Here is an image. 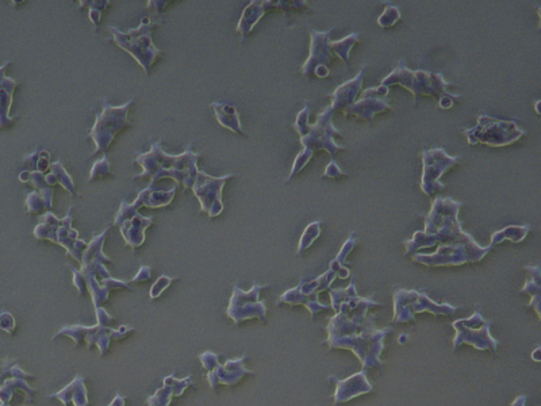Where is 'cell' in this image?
Here are the masks:
<instances>
[{
	"label": "cell",
	"mask_w": 541,
	"mask_h": 406,
	"mask_svg": "<svg viewBox=\"0 0 541 406\" xmlns=\"http://www.w3.org/2000/svg\"><path fill=\"white\" fill-rule=\"evenodd\" d=\"M329 74H331V72H329V68H328V67H324V65L318 67V68L314 71V76H317V78H319V79L328 78Z\"/></svg>",
	"instance_id": "c3c4849f"
},
{
	"label": "cell",
	"mask_w": 541,
	"mask_h": 406,
	"mask_svg": "<svg viewBox=\"0 0 541 406\" xmlns=\"http://www.w3.org/2000/svg\"><path fill=\"white\" fill-rule=\"evenodd\" d=\"M464 135L469 145L483 144L491 148H501L515 144L525 135L515 121H502L489 115L478 117V125L465 129Z\"/></svg>",
	"instance_id": "8fae6325"
},
{
	"label": "cell",
	"mask_w": 541,
	"mask_h": 406,
	"mask_svg": "<svg viewBox=\"0 0 541 406\" xmlns=\"http://www.w3.org/2000/svg\"><path fill=\"white\" fill-rule=\"evenodd\" d=\"M490 326L491 321L486 320L479 310H476L468 319H459L453 321L452 328L456 332L453 337V351H456L463 344H469L478 351L490 350L495 353L499 343L491 336Z\"/></svg>",
	"instance_id": "5bb4252c"
},
{
	"label": "cell",
	"mask_w": 541,
	"mask_h": 406,
	"mask_svg": "<svg viewBox=\"0 0 541 406\" xmlns=\"http://www.w3.org/2000/svg\"><path fill=\"white\" fill-rule=\"evenodd\" d=\"M539 105H540V101H538L536 102V105H535V108H536V112L540 115V110H539Z\"/></svg>",
	"instance_id": "db71d44e"
},
{
	"label": "cell",
	"mask_w": 541,
	"mask_h": 406,
	"mask_svg": "<svg viewBox=\"0 0 541 406\" xmlns=\"http://www.w3.org/2000/svg\"><path fill=\"white\" fill-rule=\"evenodd\" d=\"M329 293L335 312L326 326L329 348L351 350L359 357L363 370L379 369L383 364L381 355L385 350V339L392 329L376 328V316H368V310L381 307L382 303L374 301V297L358 296L355 282L347 289H331Z\"/></svg>",
	"instance_id": "7a4b0ae2"
},
{
	"label": "cell",
	"mask_w": 541,
	"mask_h": 406,
	"mask_svg": "<svg viewBox=\"0 0 541 406\" xmlns=\"http://www.w3.org/2000/svg\"><path fill=\"white\" fill-rule=\"evenodd\" d=\"M319 235H321V222L319 221L311 222L309 226L305 229V232L299 240L297 255H302L306 249H309L313 243L319 237Z\"/></svg>",
	"instance_id": "d590c367"
},
{
	"label": "cell",
	"mask_w": 541,
	"mask_h": 406,
	"mask_svg": "<svg viewBox=\"0 0 541 406\" xmlns=\"http://www.w3.org/2000/svg\"><path fill=\"white\" fill-rule=\"evenodd\" d=\"M356 244H358V237H356L355 233H352V235L349 236V239L344 243L342 248L340 249V252H338V255L335 256V259H333V260L331 262L329 269L335 271L337 278H340V279H347V278H349V273H351V272L347 269V266H349L348 262H347V257H348V255L355 249Z\"/></svg>",
	"instance_id": "d6a6232c"
},
{
	"label": "cell",
	"mask_w": 541,
	"mask_h": 406,
	"mask_svg": "<svg viewBox=\"0 0 541 406\" xmlns=\"http://www.w3.org/2000/svg\"><path fill=\"white\" fill-rule=\"evenodd\" d=\"M110 4L108 0H95V1H80V7H88L90 8V21L92 22L94 28L98 30V27L101 25V21H102V12L107 8V6Z\"/></svg>",
	"instance_id": "8d00e7d4"
},
{
	"label": "cell",
	"mask_w": 541,
	"mask_h": 406,
	"mask_svg": "<svg viewBox=\"0 0 541 406\" xmlns=\"http://www.w3.org/2000/svg\"><path fill=\"white\" fill-rule=\"evenodd\" d=\"M69 270L72 271V273H74V285L78 287V294L81 296V294L84 293V290H85L84 279H83V276H81L80 271L76 270V269H74V267H69Z\"/></svg>",
	"instance_id": "bcb514c9"
},
{
	"label": "cell",
	"mask_w": 541,
	"mask_h": 406,
	"mask_svg": "<svg viewBox=\"0 0 541 406\" xmlns=\"http://www.w3.org/2000/svg\"><path fill=\"white\" fill-rule=\"evenodd\" d=\"M381 85L387 88L392 85L405 87L414 95V103H418L421 96H435L438 101V108L444 110L452 108L462 99L460 95H452L447 91V87L451 85V83L445 81L441 74H432L422 69L412 71L403 60L398 61L395 69L387 75Z\"/></svg>",
	"instance_id": "8992f818"
},
{
	"label": "cell",
	"mask_w": 541,
	"mask_h": 406,
	"mask_svg": "<svg viewBox=\"0 0 541 406\" xmlns=\"http://www.w3.org/2000/svg\"><path fill=\"white\" fill-rule=\"evenodd\" d=\"M157 24L158 22L153 21L152 17H145L142 18L140 26L130 28L128 31H121L114 26L108 27L113 33V41L121 49L131 54L147 75H149L152 65L161 53V51L156 48L152 40V33Z\"/></svg>",
	"instance_id": "52a82bcc"
},
{
	"label": "cell",
	"mask_w": 541,
	"mask_h": 406,
	"mask_svg": "<svg viewBox=\"0 0 541 406\" xmlns=\"http://www.w3.org/2000/svg\"><path fill=\"white\" fill-rule=\"evenodd\" d=\"M192 384V378L176 379L174 375L164 378V386L158 389L155 396L148 397V406H169L174 397H181L184 390Z\"/></svg>",
	"instance_id": "4316f807"
},
{
	"label": "cell",
	"mask_w": 541,
	"mask_h": 406,
	"mask_svg": "<svg viewBox=\"0 0 541 406\" xmlns=\"http://www.w3.org/2000/svg\"><path fill=\"white\" fill-rule=\"evenodd\" d=\"M365 71H367V65L361 68L360 72L352 81H347L335 88V92L332 94L333 101L331 105L335 110V112L344 111L345 108L352 106L358 101V95L360 94L363 88Z\"/></svg>",
	"instance_id": "d4e9b609"
},
{
	"label": "cell",
	"mask_w": 541,
	"mask_h": 406,
	"mask_svg": "<svg viewBox=\"0 0 541 406\" xmlns=\"http://www.w3.org/2000/svg\"><path fill=\"white\" fill-rule=\"evenodd\" d=\"M233 178V174L215 178L208 175L205 171L198 172L191 189L201 203L202 213H205L210 218H215L224 212L222 189L226 182Z\"/></svg>",
	"instance_id": "9a60e30c"
},
{
	"label": "cell",
	"mask_w": 541,
	"mask_h": 406,
	"mask_svg": "<svg viewBox=\"0 0 541 406\" xmlns=\"http://www.w3.org/2000/svg\"><path fill=\"white\" fill-rule=\"evenodd\" d=\"M51 167V153L48 151H44V149H40V155H38V159L35 162V169L37 172H41V174H45Z\"/></svg>",
	"instance_id": "b9f144b4"
},
{
	"label": "cell",
	"mask_w": 541,
	"mask_h": 406,
	"mask_svg": "<svg viewBox=\"0 0 541 406\" xmlns=\"http://www.w3.org/2000/svg\"><path fill=\"white\" fill-rule=\"evenodd\" d=\"M152 223L153 217L141 216L126 201L121 202L119 210L114 217V225L119 228L125 243L133 249H137L145 243V230L152 226Z\"/></svg>",
	"instance_id": "ac0fdd59"
},
{
	"label": "cell",
	"mask_w": 541,
	"mask_h": 406,
	"mask_svg": "<svg viewBox=\"0 0 541 406\" xmlns=\"http://www.w3.org/2000/svg\"><path fill=\"white\" fill-rule=\"evenodd\" d=\"M175 280V278H169L167 275H161L157 280L155 282V285L152 286L151 291H149V297L151 299H156V298L160 297L169 286L171 283Z\"/></svg>",
	"instance_id": "60d3db41"
},
{
	"label": "cell",
	"mask_w": 541,
	"mask_h": 406,
	"mask_svg": "<svg viewBox=\"0 0 541 406\" xmlns=\"http://www.w3.org/2000/svg\"><path fill=\"white\" fill-rule=\"evenodd\" d=\"M210 108H213L215 119L218 121V124L222 128L231 130L235 135H245L244 130H242L240 114H238V110L235 106L229 105V103L214 102V103H210Z\"/></svg>",
	"instance_id": "f1b7e54d"
},
{
	"label": "cell",
	"mask_w": 541,
	"mask_h": 406,
	"mask_svg": "<svg viewBox=\"0 0 541 406\" xmlns=\"http://www.w3.org/2000/svg\"><path fill=\"white\" fill-rule=\"evenodd\" d=\"M110 174H111V164H110L107 155H104L101 160L94 162V165L91 168V174H90V182L103 179Z\"/></svg>",
	"instance_id": "f35d334b"
},
{
	"label": "cell",
	"mask_w": 541,
	"mask_h": 406,
	"mask_svg": "<svg viewBox=\"0 0 541 406\" xmlns=\"http://www.w3.org/2000/svg\"><path fill=\"white\" fill-rule=\"evenodd\" d=\"M97 310V319H98V325L97 326H83V325H68L61 328L54 336L53 340H56L58 336H68L76 341V346H80L81 341L87 343L88 348H92L94 344L99 347L101 355H104L108 351L111 340H122L130 335L134 329L121 325L118 329H111L108 324L114 321V317L110 316L106 309L98 307Z\"/></svg>",
	"instance_id": "ba28073f"
},
{
	"label": "cell",
	"mask_w": 541,
	"mask_h": 406,
	"mask_svg": "<svg viewBox=\"0 0 541 406\" xmlns=\"http://www.w3.org/2000/svg\"><path fill=\"white\" fill-rule=\"evenodd\" d=\"M201 156L202 153H195L191 145L181 155H168L160 142H152L149 152L138 153L134 159V162L142 168V172L135 175L134 179H149V186H155L158 180L169 178L181 185L183 191H187L192 187L199 172L198 160Z\"/></svg>",
	"instance_id": "3957f363"
},
{
	"label": "cell",
	"mask_w": 541,
	"mask_h": 406,
	"mask_svg": "<svg viewBox=\"0 0 541 406\" xmlns=\"http://www.w3.org/2000/svg\"><path fill=\"white\" fill-rule=\"evenodd\" d=\"M26 208L28 214H40V213L48 212L45 199L37 189L27 194Z\"/></svg>",
	"instance_id": "74e56055"
},
{
	"label": "cell",
	"mask_w": 541,
	"mask_h": 406,
	"mask_svg": "<svg viewBox=\"0 0 541 406\" xmlns=\"http://www.w3.org/2000/svg\"><path fill=\"white\" fill-rule=\"evenodd\" d=\"M341 176H347V174L340 168V165L337 164L335 159L332 162L328 164L325 172H324V178H331V179H338Z\"/></svg>",
	"instance_id": "7bdbcfd3"
},
{
	"label": "cell",
	"mask_w": 541,
	"mask_h": 406,
	"mask_svg": "<svg viewBox=\"0 0 541 406\" xmlns=\"http://www.w3.org/2000/svg\"><path fill=\"white\" fill-rule=\"evenodd\" d=\"M408 340H409V335H405V333H402V335L398 337V343H399V344H406Z\"/></svg>",
	"instance_id": "f5cc1de1"
},
{
	"label": "cell",
	"mask_w": 541,
	"mask_h": 406,
	"mask_svg": "<svg viewBox=\"0 0 541 406\" xmlns=\"http://www.w3.org/2000/svg\"><path fill=\"white\" fill-rule=\"evenodd\" d=\"M151 272H152L151 267H148V266H142V267L140 269V271L137 272L135 278H133V280H131V282H137V283L147 282V280H149V279H151Z\"/></svg>",
	"instance_id": "f6af8a7d"
},
{
	"label": "cell",
	"mask_w": 541,
	"mask_h": 406,
	"mask_svg": "<svg viewBox=\"0 0 541 406\" xmlns=\"http://www.w3.org/2000/svg\"><path fill=\"white\" fill-rule=\"evenodd\" d=\"M51 175L56 179V183L60 185L63 189H67L71 195L76 196V189H75V183H74V179L72 176L67 172V169L64 168V164L61 160H57V162H52L51 164Z\"/></svg>",
	"instance_id": "836d02e7"
},
{
	"label": "cell",
	"mask_w": 541,
	"mask_h": 406,
	"mask_svg": "<svg viewBox=\"0 0 541 406\" xmlns=\"http://www.w3.org/2000/svg\"><path fill=\"white\" fill-rule=\"evenodd\" d=\"M331 34L332 30L328 31H317L311 30V42H310L309 58L302 67V74L305 76H314V71L324 65L329 67V64L335 60V54L331 51Z\"/></svg>",
	"instance_id": "44dd1931"
},
{
	"label": "cell",
	"mask_w": 541,
	"mask_h": 406,
	"mask_svg": "<svg viewBox=\"0 0 541 406\" xmlns=\"http://www.w3.org/2000/svg\"><path fill=\"white\" fill-rule=\"evenodd\" d=\"M269 287L268 285L260 286L258 283L253 285V287L249 291H242L238 285L233 289L231 303L226 309V314L232 319L237 325L251 320V319H267V306L265 301L260 299V293L263 289Z\"/></svg>",
	"instance_id": "e0dca14e"
},
{
	"label": "cell",
	"mask_w": 541,
	"mask_h": 406,
	"mask_svg": "<svg viewBox=\"0 0 541 406\" xmlns=\"http://www.w3.org/2000/svg\"><path fill=\"white\" fill-rule=\"evenodd\" d=\"M401 19V10L397 6H387L385 12L378 18L379 26L387 28L394 26Z\"/></svg>",
	"instance_id": "ab89813d"
},
{
	"label": "cell",
	"mask_w": 541,
	"mask_h": 406,
	"mask_svg": "<svg viewBox=\"0 0 541 406\" xmlns=\"http://www.w3.org/2000/svg\"><path fill=\"white\" fill-rule=\"evenodd\" d=\"M247 359H248V355H244L238 359L228 360L224 366L218 362L206 375L213 391H217V387L219 384L233 386V384H237L242 379V377L253 375V371L247 370L244 366Z\"/></svg>",
	"instance_id": "7402d4cb"
},
{
	"label": "cell",
	"mask_w": 541,
	"mask_h": 406,
	"mask_svg": "<svg viewBox=\"0 0 541 406\" xmlns=\"http://www.w3.org/2000/svg\"><path fill=\"white\" fill-rule=\"evenodd\" d=\"M8 65H11V61L0 65V130L13 125L18 119V117H11L10 111L13 106L14 92L19 81L6 76V69Z\"/></svg>",
	"instance_id": "cb8c5ba5"
},
{
	"label": "cell",
	"mask_w": 541,
	"mask_h": 406,
	"mask_svg": "<svg viewBox=\"0 0 541 406\" xmlns=\"http://www.w3.org/2000/svg\"><path fill=\"white\" fill-rule=\"evenodd\" d=\"M135 98H131L128 103L122 106H111L107 101L103 102L102 112L97 114L95 124L88 137L94 139L95 149L92 155L106 152L119 132L129 126V112Z\"/></svg>",
	"instance_id": "7c38bea8"
},
{
	"label": "cell",
	"mask_w": 541,
	"mask_h": 406,
	"mask_svg": "<svg viewBox=\"0 0 541 406\" xmlns=\"http://www.w3.org/2000/svg\"><path fill=\"white\" fill-rule=\"evenodd\" d=\"M394 317L397 324H405L414 320L418 313H432L433 316H452L458 312V306L451 303H438L425 293L417 290H395L394 296Z\"/></svg>",
	"instance_id": "30bf717a"
},
{
	"label": "cell",
	"mask_w": 541,
	"mask_h": 406,
	"mask_svg": "<svg viewBox=\"0 0 541 406\" xmlns=\"http://www.w3.org/2000/svg\"><path fill=\"white\" fill-rule=\"evenodd\" d=\"M72 208L68 214L61 219L54 216L52 212H47L41 217V222L34 228L33 235L38 240H49L65 248L68 255L80 263L88 244L78 239V232L72 228Z\"/></svg>",
	"instance_id": "9c48e42d"
},
{
	"label": "cell",
	"mask_w": 541,
	"mask_h": 406,
	"mask_svg": "<svg viewBox=\"0 0 541 406\" xmlns=\"http://www.w3.org/2000/svg\"><path fill=\"white\" fill-rule=\"evenodd\" d=\"M529 232H531V225H510V226H508L502 230L494 232L491 235L490 246L492 248V246L503 243V242H508V240L515 244L521 243L528 236Z\"/></svg>",
	"instance_id": "1f68e13d"
},
{
	"label": "cell",
	"mask_w": 541,
	"mask_h": 406,
	"mask_svg": "<svg viewBox=\"0 0 541 406\" xmlns=\"http://www.w3.org/2000/svg\"><path fill=\"white\" fill-rule=\"evenodd\" d=\"M540 353H541V347H538L535 351H533V353H532V360H535V362H541V357H540Z\"/></svg>",
	"instance_id": "816d5d0a"
},
{
	"label": "cell",
	"mask_w": 541,
	"mask_h": 406,
	"mask_svg": "<svg viewBox=\"0 0 541 406\" xmlns=\"http://www.w3.org/2000/svg\"><path fill=\"white\" fill-rule=\"evenodd\" d=\"M388 92H390V88H387L385 85L367 88L365 91L360 92L361 98L359 101H356L352 106H349L342 111L345 118L356 117L359 119H365L368 122H372L376 114L391 110V106L387 101Z\"/></svg>",
	"instance_id": "ffe728a7"
},
{
	"label": "cell",
	"mask_w": 541,
	"mask_h": 406,
	"mask_svg": "<svg viewBox=\"0 0 541 406\" xmlns=\"http://www.w3.org/2000/svg\"><path fill=\"white\" fill-rule=\"evenodd\" d=\"M525 271L528 272L526 282L524 287L519 290L531 297V302L526 305L538 313L539 320H541V269L540 266H526Z\"/></svg>",
	"instance_id": "f546056e"
},
{
	"label": "cell",
	"mask_w": 541,
	"mask_h": 406,
	"mask_svg": "<svg viewBox=\"0 0 541 406\" xmlns=\"http://www.w3.org/2000/svg\"><path fill=\"white\" fill-rule=\"evenodd\" d=\"M167 4H168V1H158V0H152V1H148L147 7H148V8H153V10L156 11V14H157V15H160V14H163V10L167 7Z\"/></svg>",
	"instance_id": "7dc6e473"
},
{
	"label": "cell",
	"mask_w": 541,
	"mask_h": 406,
	"mask_svg": "<svg viewBox=\"0 0 541 406\" xmlns=\"http://www.w3.org/2000/svg\"><path fill=\"white\" fill-rule=\"evenodd\" d=\"M526 400H528V397H526V396H518V397L515 398V401H513L512 406H525V404H526Z\"/></svg>",
	"instance_id": "f907efd6"
},
{
	"label": "cell",
	"mask_w": 541,
	"mask_h": 406,
	"mask_svg": "<svg viewBox=\"0 0 541 406\" xmlns=\"http://www.w3.org/2000/svg\"><path fill=\"white\" fill-rule=\"evenodd\" d=\"M329 379L335 380V396H333L335 405L348 403L352 398H356L359 396L372 391V384L367 378L365 370H361L349 378L337 379L335 377H331Z\"/></svg>",
	"instance_id": "603a6c76"
},
{
	"label": "cell",
	"mask_w": 541,
	"mask_h": 406,
	"mask_svg": "<svg viewBox=\"0 0 541 406\" xmlns=\"http://www.w3.org/2000/svg\"><path fill=\"white\" fill-rule=\"evenodd\" d=\"M335 278H337L335 271L329 269L313 280L305 279L297 287L287 290L284 294H282L276 305H282V303L294 305V306L303 305L309 310L311 319L314 320L321 310H328L332 307L331 303L319 302L318 296L322 291L331 290V286L335 282Z\"/></svg>",
	"instance_id": "4fadbf2b"
},
{
	"label": "cell",
	"mask_w": 541,
	"mask_h": 406,
	"mask_svg": "<svg viewBox=\"0 0 541 406\" xmlns=\"http://www.w3.org/2000/svg\"><path fill=\"white\" fill-rule=\"evenodd\" d=\"M462 202L452 198L435 199L431 213L425 217V230H417L405 242V253L415 263L428 267H452L481 262L491 246H482L464 232L459 212Z\"/></svg>",
	"instance_id": "6da1fadb"
},
{
	"label": "cell",
	"mask_w": 541,
	"mask_h": 406,
	"mask_svg": "<svg viewBox=\"0 0 541 406\" xmlns=\"http://www.w3.org/2000/svg\"><path fill=\"white\" fill-rule=\"evenodd\" d=\"M421 156L424 162L421 189L428 196H433L438 191L447 187L440 182V179L459 162V156H449L444 148L425 149Z\"/></svg>",
	"instance_id": "2e32d148"
},
{
	"label": "cell",
	"mask_w": 541,
	"mask_h": 406,
	"mask_svg": "<svg viewBox=\"0 0 541 406\" xmlns=\"http://www.w3.org/2000/svg\"><path fill=\"white\" fill-rule=\"evenodd\" d=\"M85 378L78 374L76 378L74 379L67 387L60 390L58 393L49 396V398H57L60 400L64 406H69L71 404L74 406H88L90 401L87 397V389L84 384Z\"/></svg>",
	"instance_id": "83f0119b"
},
{
	"label": "cell",
	"mask_w": 541,
	"mask_h": 406,
	"mask_svg": "<svg viewBox=\"0 0 541 406\" xmlns=\"http://www.w3.org/2000/svg\"><path fill=\"white\" fill-rule=\"evenodd\" d=\"M125 403H126V398L121 394H117L115 398L111 401V404L108 406H125Z\"/></svg>",
	"instance_id": "681fc988"
},
{
	"label": "cell",
	"mask_w": 541,
	"mask_h": 406,
	"mask_svg": "<svg viewBox=\"0 0 541 406\" xmlns=\"http://www.w3.org/2000/svg\"><path fill=\"white\" fill-rule=\"evenodd\" d=\"M19 180L22 183H30L33 185L37 191L44 196L45 199V203H47V208H48V212H51L53 209V194H54V189L52 186H49L47 183V179H45V175L41 174V172H37V171H22L19 174Z\"/></svg>",
	"instance_id": "4dcf8cb0"
},
{
	"label": "cell",
	"mask_w": 541,
	"mask_h": 406,
	"mask_svg": "<svg viewBox=\"0 0 541 406\" xmlns=\"http://www.w3.org/2000/svg\"><path fill=\"white\" fill-rule=\"evenodd\" d=\"M358 41H359V34L358 33H352V34H349L348 37H345V38H342L340 41H331L329 46H331L332 53L335 54L344 62H348L349 61V53H351L352 48L358 44Z\"/></svg>",
	"instance_id": "e575fe53"
},
{
	"label": "cell",
	"mask_w": 541,
	"mask_h": 406,
	"mask_svg": "<svg viewBox=\"0 0 541 406\" xmlns=\"http://www.w3.org/2000/svg\"><path fill=\"white\" fill-rule=\"evenodd\" d=\"M176 195V187L171 189H155V186H149L147 189H141L133 203L130 206L134 210H140L141 208H149V209H160L169 206Z\"/></svg>",
	"instance_id": "484cf974"
},
{
	"label": "cell",
	"mask_w": 541,
	"mask_h": 406,
	"mask_svg": "<svg viewBox=\"0 0 541 406\" xmlns=\"http://www.w3.org/2000/svg\"><path fill=\"white\" fill-rule=\"evenodd\" d=\"M0 326L6 330V332H8V333H11L13 330H14V328H15V321H14V317L10 314V313H7V312H3L1 314H0Z\"/></svg>",
	"instance_id": "ee69618b"
},
{
	"label": "cell",
	"mask_w": 541,
	"mask_h": 406,
	"mask_svg": "<svg viewBox=\"0 0 541 406\" xmlns=\"http://www.w3.org/2000/svg\"><path fill=\"white\" fill-rule=\"evenodd\" d=\"M309 106H305L303 110L299 111L297 121L292 125V128L301 135L299 141L303 149L298 153L292 164L288 180H292V178H295L308 165V162L318 151H326L332 158H335L338 151L345 149V146L335 141V135H342V132L335 129L333 125L335 110L332 106L325 108L321 114H318L317 122L314 125H309Z\"/></svg>",
	"instance_id": "277c9868"
},
{
	"label": "cell",
	"mask_w": 541,
	"mask_h": 406,
	"mask_svg": "<svg viewBox=\"0 0 541 406\" xmlns=\"http://www.w3.org/2000/svg\"><path fill=\"white\" fill-rule=\"evenodd\" d=\"M308 7L306 1L302 0H253L251 1L242 11L241 19L237 25V33L241 34L242 38H245L249 33L258 25V21L269 11L272 10H303Z\"/></svg>",
	"instance_id": "d6986e66"
},
{
	"label": "cell",
	"mask_w": 541,
	"mask_h": 406,
	"mask_svg": "<svg viewBox=\"0 0 541 406\" xmlns=\"http://www.w3.org/2000/svg\"><path fill=\"white\" fill-rule=\"evenodd\" d=\"M108 230L110 228H106L101 235H95L92 237L80 262V273L84 279L85 289L92 296L95 309L103 306L113 290L125 289L129 286L128 282L111 278V273L104 267V263H113V260L103 253L104 240Z\"/></svg>",
	"instance_id": "5b68a950"
}]
</instances>
